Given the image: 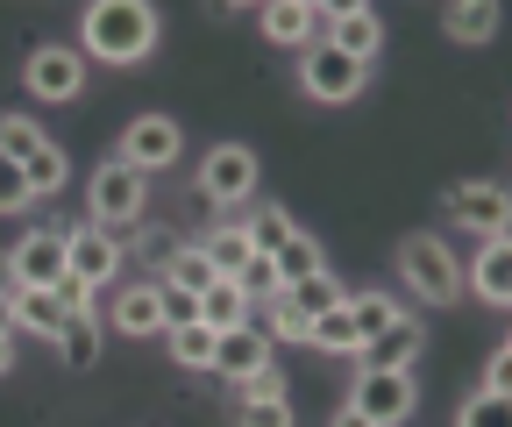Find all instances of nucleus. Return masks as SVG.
Listing matches in <instances>:
<instances>
[{
  "instance_id": "26",
  "label": "nucleus",
  "mask_w": 512,
  "mask_h": 427,
  "mask_svg": "<svg viewBox=\"0 0 512 427\" xmlns=\"http://www.w3.org/2000/svg\"><path fill=\"white\" fill-rule=\"evenodd\" d=\"M242 228H249V250H256V257H278L285 242H292V228H299V221H292L285 207H256Z\"/></svg>"
},
{
  "instance_id": "6",
  "label": "nucleus",
  "mask_w": 512,
  "mask_h": 427,
  "mask_svg": "<svg viewBox=\"0 0 512 427\" xmlns=\"http://www.w3.org/2000/svg\"><path fill=\"white\" fill-rule=\"evenodd\" d=\"M22 86H29V100L64 107V100H79V93H86V57H79L72 43H36V50H29V65H22Z\"/></svg>"
},
{
  "instance_id": "16",
  "label": "nucleus",
  "mask_w": 512,
  "mask_h": 427,
  "mask_svg": "<svg viewBox=\"0 0 512 427\" xmlns=\"http://www.w3.org/2000/svg\"><path fill=\"white\" fill-rule=\"evenodd\" d=\"M256 29H264V43L306 50V43H313V29H320V15L306 8V0H264V8H256Z\"/></svg>"
},
{
  "instance_id": "31",
  "label": "nucleus",
  "mask_w": 512,
  "mask_h": 427,
  "mask_svg": "<svg viewBox=\"0 0 512 427\" xmlns=\"http://www.w3.org/2000/svg\"><path fill=\"white\" fill-rule=\"evenodd\" d=\"M399 314H406V307H399V299H392V292H356V299H349V321L363 328V342H370L377 328H392Z\"/></svg>"
},
{
  "instance_id": "34",
  "label": "nucleus",
  "mask_w": 512,
  "mask_h": 427,
  "mask_svg": "<svg viewBox=\"0 0 512 427\" xmlns=\"http://www.w3.org/2000/svg\"><path fill=\"white\" fill-rule=\"evenodd\" d=\"M235 427H292V399H235Z\"/></svg>"
},
{
  "instance_id": "42",
  "label": "nucleus",
  "mask_w": 512,
  "mask_h": 427,
  "mask_svg": "<svg viewBox=\"0 0 512 427\" xmlns=\"http://www.w3.org/2000/svg\"><path fill=\"white\" fill-rule=\"evenodd\" d=\"M328 427H370V420H363V413H356V406H349V399H342V406H335V413H328Z\"/></svg>"
},
{
  "instance_id": "39",
  "label": "nucleus",
  "mask_w": 512,
  "mask_h": 427,
  "mask_svg": "<svg viewBox=\"0 0 512 427\" xmlns=\"http://www.w3.org/2000/svg\"><path fill=\"white\" fill-rule=\"evenodd\" d=\"M185 321H200V299H192V292H171V285H164V328H185Z\"/></svg>"
},
{
  "instance_id": "21",
  "label": "nucleus",
  "mask_w": 512,
  "mask_h": 427,
  "mask_svg": "<svg viewBox=\"0 0 512 427\" xmlns=\"http://www.w3.org/2000/svg\"><path fill=\"white\" fill-rule=\"evenodd\" d=\"M320 43H335V50H349L356 65H370L377 57V43H384V22L363 8V15H342V22H320Z\"/></svg>"
},
{
  "instance_id": "38",
  "label": "nucleus",
  "mask_w": 512,
  "mask_h": 427,
  "mask_svg": "<svg viewBox=\"0 0 512 427\" xmlns=\"http://www.w3.org/2000/svg\"><path fill=\"white\" fill-rule=\"evenodd\" d=\"M235 399H285V378H278V363H271V371H256V378H242V385H235Z\"/></svg>"
},
{
  "instance_id": "36",
  "label": "nucleus",
  "mask_w": 512,
  "mask_h": 427,
  "mask_svg": "<svg viewBox=\"0 0 512 427\" xmlns=\"http://www.w3.org/2000/svg\"><path fill=\"white\" fill-rule=\"evenodd\" d=\"M22 207H29V171H22V157L0 150V214H22Z\"/></svg>"
},
{
  "instance_id": "28",
  "label": "nucleus",
  "mask_w": 512,
  "mask_h": 427,
  "mask_svg": "<svg viewBox=\"0 0 512 427\" xmlns=\"http://www.w3.org/2000/svg\"><path fill=\"white\" fill-rule=\"evenodd\" d=\"M271 271H278V285H299V278H313V271H328V264H320V242L292 228V242H285V250L271 257Z\"/></svg>"
},
{
  "instance_id": "4",
  "label": "nucleus",
  "mask_w": 512,
  "mask_h": 427,
  "mask_svg": "<svg viewBox=\"0 0 512 427\" xmlns=\"http://www.w3.org/2000/svg\"><path fill=\"white\" fill-rule=\"evenodd\" d=\"M299 86H306V100H320V107H349V100H363L370 65H356V57L335 50V43H306V50H299Z\"/></svg>"
},
{
  "instance_id": "5",
  "label": "nucleus",
  "mask_w": 512,
  "mask_h": 427,
  "mask_svg": "<svg viewBox=\"0 0 512 427\" xmlns=\"http://www.w3.org/2000/svg\"><path fill=\"white\" fill-rule=\"evenodd\" d=\"M256 171H264V157L249 143H214L200 157V193L214 207H242V200H256Z\"/></svg>"
},
{
  "instance_id": "17",
  "label": "nucleus",
  "mask_w": 512,
  "mask_h": 427,
  "mask_svg": "<svg viewBox=\"0 0 512 427\" xmlns=\"http://www.w3.org/2000/svg\"><path fill=\"white\" fill-rule=\"evenodd\" d=\"M200 257L214 264V278H242V264L256 257V250H249V228H242V221H214V228L200 235Z\"/></svg>"
},
{
  "instance_id": "7",
  "label": "nucleus",
  "mask_w": 512,
  "mask_h": 427,
  "mask_svg": "<svg viewBox=\"0 0 512 427\" xmlns=\"http://www.w3.org/2000/svg\"><path fill=\"white\" fill-rule=\"evenodd\" d=\"M349 406H356L370 427H406L413 406H420V385H413V371H363L356 392H349Z\"/></svg>"
},
{
  "instance_id": "3",
  "label": "nucleus",
  "mask_w": 512,
  "mask_h": 427,
  "mask_svg": "<svg viewBox=\"0 0 512 427\" xmlns=\"http://www.w3.org/2000/svg\"><path fill=\"white\" fill-rule=\"evenodd\" d=\"M86 200H93V221H100V228H136V221L150 214V171H136L128 157H107V164L93 171Z\"/></svg>"
},
{
  "instance_id": "25",
  "label": "nucleus",
  "mask_w": 512,
  "mask_h": 427,
  "mask_svg": "<svg viewBox=\"0 0 512 427\" xmlns=\"http://www.w3.org/2000/svg\"><path fill=\"white\" fill-rule=\"evenodd\" d=\"M22 171H29V200H50V193H64V178H72V164H64V150H57V143L29 150V157H22Z\"/></svg>"
},
{
  "instance_id": "30",
  "label": "nucleus",
  "mask_w": 512,
  "mask_h": 427,
  "mask_svg": "<svg viewBox=\"0 0 512 427\" xmlns=\"http://www.w3.org/2000/svg\"><path fill=\"white\" fill-rule=\"evenodd\" d=\"M121 257H136L143 271H164V264L178 257V242H171L164 228H150V221H136V235H128V242H121Z\"/></svg>"
},
{
  "instance_id": "35",
  "label": "nucleus",
  "mask_w": 512,
  "mask_h": 427,
  "mask_svg": "<svg viewBox=\"0 0 512 427\" xmlns=\"http://www.w3.org/2000/svg\"><path fill=\"white\" fill-rule=\"evenodd\" d=\"M50 136L36 129V121L29 114H0V150H8V157H29V150H43Z\"/></svg>"
},
{
  "instance_id": "33",
  "label": "nucleus",
  "mask_w": 512,
  "mask_h": 427,
  "mask_svg": "<svg viewBox=\"0 0 512 427\" xmlns=\"http://www.w3.org/2000/svg\"><path fill=\"white\" fill-rule=\"evenodd\" d=\"M456 427H512V399L505 392H470L463 413H456Z\"/></svg>"
},
{
  "instance_id": "10",
  "label": "nucleus",
  "mask_w": 512,
  "mask_h": 427,
  "mask_svg": "<svg viewBox=\"0 0 512 427\" xmlns=\"http://www.w3.org/2000/svg\"><path fill=\"white\" fill-rule=\"evenodd\" d=\"M271 349H278V342L256 328V321L221 328V335H214V356H207V371L228 378V385H242V378H256V371H271Z\"/></svg>"
},
{
  "instance_id": "20",
  "label": "nucleus",
  "mask_w": 512,
  "mask_h": 427,
  "mask_svg": "<svg viewBox=\"0 0 512 427\" xmlns=\"http://www.w3.org/2000/svg\"><path fill=\"white\" fill-rule=\"evenodd\" d=\"M15 328L57 342V328H64V299H57L50 285H15Z\"/></svg>"
},
{
  "instance_id": "27",
  "label": "nucleus",
  "mask_w": 512,
  "mask_h": 427,
  "mask_svg": "<svg viewBox=\"0 0 512 427\" xmlns=\"http://www.w3.org/2000/svg\"><path fill=\"white\" fill-rule=\"evenodd\" d=\"M164 285H171V292H192V299L214 285V264L200 257V242H178V257L164 264Z\"/></svg>"
},
{
  "instance_id": "2",
  "label": "nucleus",
  "mask_w": 512,
  "mask_h": 427,
  "mask_svg": "<svg viewBox=\"0 0 512 427\" xmlns=\"http://www.w3.org/2000/svg\"><path fill=\"white\" fill-rule=\"evenodd\" d=\"M399 278H406V292L420 307H456L463 299V264L441 235H406L399 242Z\"/></svg>"
},
{
  "instance_id": "24",
  "label": "nucleus",
  "mask_w": 512,
  "mask_h": 427,
  "mask_svg": "<svg viewBox=\"0 0 512 427\" xmlns=\"http://www.w3.org/2000/svg\"><path fill=\"white\" fill-rule=\"evenodd\" d=\"M256 307H264V335H271V342H306V335H313V321L292 307V292H285V285H278V292H264Z\"/></svg>"
},
{
  "instance_id": "1",
  "label": "nucleus",
  "mask_w": 512,
  "mask_h": 427,
  "mask_svg": "<svg viewBox=\"0 0 512 427\" xmlns=\"http://www.w3.org/2000/svg\"><path fill=\"white\" fill-rule=\"evenodd\" d=\"M157 36H164V22H157L150 0H86V15H79V43H86L79 57L114 65V72L143 65L157 50Z\"/></svg>"
},
{
  "instance_id": "8",
  "label": "nucleus",
  "mask_w": 512,
  "mask_h": 427,
  "mask_svg": "<svg viewBox=\"0 0 512 427\" xmlns=\"http://www.w3.org/2000/svg\"><path fill=\"white\" fill-rule=\"evenodd\" d=\"M64 264H72V278H86L93 292L100 285H114L121 278V235L114 228H100V221H79V228H64Z\"/></svg>"
},
{
  "instance_id": "18",
  "label": "nucleus",
  "mask_w": 512,
  "mask_h": 427,
  "mask_svg": "<svg viewBox=\"0 0 512 427\" xmlns=\"http://www.w3.org/2000/svg\"><path fill=\"white\" fill-rule=\"evenodd\" d=\"M100 349H107L100 314H64V328H57V356L72 363V371H93V363H100Z\"/></svg>"
},
{
  "instance_id": "37",
  "label": "nucleus",
  "mask_w": 512,
  "mask_h": 427,
  "mask_svg": "<svg viewBox=\"0 0 512 427\" xmlns=\"http://www.w3.org/2000/svg\"><path fill=\"white\" fill-rule=\"evenodd\" d=\"M50 292L64 299V314H93V285H86V278H72V271H64V278H57Z\"/></svg>"
},
{
  "instance_id": "41",
  "label": "nucleus",
  "mask_w": 512,
  "mask_h": 427,
  "mask_svg": "<svg viewBox=\"0 0 512 427\" xmlns=\"http://www.w3.org/2000/svg\"><path fill=\"white\" fill-rule=\"evenodd\" d=\"M363 8H370V0H313L320 22H342V15H363Z\"/></svg>"
},
{
  "instance_id": "22",
  "label": "nucleus",
  "mask_w": 512,
  "mask_h": 427,
  "mask_svg": "<svg viewBox=\"0 0 512 427\" xmlns=\"http://www.w3.org/2000/svg\"><path fill=\"white\" fill-rule=\"evenodd\" d=\"M306 349H320V356H356V349H363V328L349 321V299H342V307H328V314H313Z\"/></svg>"
},
{
  "instance_id": "23",
  "label": "nucleus",
  "mask_w": 512,
  "mask_h": 427,
  "mask_svg": "<svg viewBox=\"0 0 512 427\" xmlns=\"http://www.w3.org/2000/svg\"><path fill=\"white\" fill-rule=\"evenodd\" d=\"M441 29L456 36V43H491L498 36V0H448Z\"/></svg>"
},
{
  "instance_id": "43",
  "label": "nucleus",
  "mask_w": 512,
  "mask_h": 427,
  "mask_svg": "<svg viewBox=\"0 0 512 427\" xmlns=\"http://www.w3.org/2000/svg\"><path fill=\"white\" fill-rule=\"evenodd\" d=\"M214 15H249V8H264V0H207Z\"/></svg>"
},
{
  "instance_id": "32",
  "label": "nucleus",
  "mask_w": 512,
  "mask_h": 427,
  "mask_svg": "<svg viewBox=\"0 0 512 427\" xmlns=\"http://www.w3.org/2000/svg\"><path fill=\"white\" fill-rule=\"evenodd\" d=\"M171 335V356L185 363V371H207V356H214V328L207 321H185V328H164Z\"/></svg>"
},
{
  "instance_id": "12",
  "label": "nucleus",
  "mask_w": 512,
  "mask_h": 427,
  "mask_svg": "<svg viewBox=\"0 0 512 427\" xmlns=\"http://www.w3.org/2000/svg\"><path fill=\"white\" fill-rule=\"evenodd\" d=\"M420 342H427V328H420L413 314H399L392 328H377V335H370V342L356 349V363H363V371H413Z\"/></svg>"
},
{
  "instance_id": "15",
  "label": "nucleus",
  "mask_w": 512,
  "mask_h": 427,
  "mask_svg": "<svg viewBox=\"0 0 512 427\" xmlns=\"http://www.w3.org/2000/svg\"><path fill=\"white\" fill-rule=\"evenodd\" d=\"M505 214H512L505 186H484V178H477V186H456V193H448V221L477 228L484 242H491V235H505Z\"/></svg>"
},
{
  "instance_id": "29",
  "label": "nucleus",
  "mask_w": 512,
  "mask_h": 427,
  "mask_svg": "<svg viewBox=\"0 0 512 427\" xmlns=\"http://www.w3.org/2000/svg\"><path fill=\"white\" fill-rule=\"evenodd\" d=\"M285 292H292V307H299L306 321H313V314H328V307H342V299H349V292L335 285V271H313V278H299V285H285Z\"/></svg>"
},
{
  "instance_id": "19",
  "label": "nucleus",
  "mask_w": 512,
  "mask_h": 427,
  "mask_svg": "<svg viewBox=\"0 0 512 427\" xmlns=\"http://www.w3.org/2000/svg\"><path fill=\"white\" fill-rule=\"evenodd\" d=\"M200 321L221 335V328H242V321H256V299L235 285V278H214L207 292H200Z\"/></svg>"
},
{
  "instance_id": "44",
  "label": "nucleus",
  "mask_w": 512,
  "mask_h": 427,
  "mask_svg": "<svg viewBox=\"0 0 512 427\" xmlns=\"http://www.w3.org/2000/svg\"><path fill=\"white\" fill-rule=\"evenodd\" d=\"M8 371H15V335L0 328V378H8Z\"/></svg>"
},
{
  "instance_id": "14",
  "label": "nucleus",
  "mask_w": 512,
  "mask_h": 427,
  "mask_svg": "<svg viewBox=\"0 0 512 427\" xmlns=\"http://www.w3.org/2000/svg\"><path fill=\"white\" fill-rule=\"evenodd\" d=\"M463 292H477L484 307H505V299H512V242L505 235H491L484 250L463 264Z\"/></svg>"
},
{
  "instance_id": "11",
  "label": "nucleus",
  "mask_w": 512,
  "mask_h": 427,
  "mask_svg": "<svg viewBox=\"0 0 512 427\" xmlns=\"http://www.w3.org/2000/svg\"><path fill=\"white\" fill-rule=\"evenodd\" d=\"M64 271H72V264H64V228H29L8 250V278L15 285H57Z\"/></svg>"
},
{
  "instance_id": "13",
  "label": "nucleus",
  "mask_w": 512,
  "mask_h": 427,
  "mask_svg": "<svg viewBox=\"0 0 512 427\" xmlns=\"http://www.w3.org/2000/svg\"><path fill=\"white\" fill-rule=\"evenodd\" d=\"M114 328L121 335H164V278H136V285H121L114 292Z\"/></svg>"
},
{
  "instance_id": "40",
  "label": "nucleus",
  "mask_w": 512,
  "mask_h": 427,
  "mask_svg": "<svg viewBox=\"0 0 512 427\" xmlns=\"http://www.w3.org/2000/svg\"><path fill=\"white\" fill-rule=\"evenodd\" d=\"M505 378H512V349H491V363H484V392H505Z\"/></svg>"
},
{
  "instance_id": "45",
  "label": "nucleus",
  "mask_w": 512,
  "mask_h": 427,
  "mask_svg": "<svg viewBox=\"0 0 512 427\" xmlns=\"http://www.w3.org/2000/svg\"><path fill=\"white\" fill-rule=\"evenodd\" d=\"M306 8H313V0H306Z\"/></svg>"
},
{
  "instance_id": "9",
  "label": "nucleus",
  "mask_w": 512,
  "mask_h": 427,
  "mask_svg": "<svg viewBox=\"0 0 512 427\" xmlns=\"http://www.w3.org/2000/svg\"><path fill=\"white\" fill-rule=\"evenodd\" d=\"M114 157H128L136 171H164V164L185 157V129H178L171 114H136V121L121 129V150H114Z\"/></svg>"
}]
</instances>
